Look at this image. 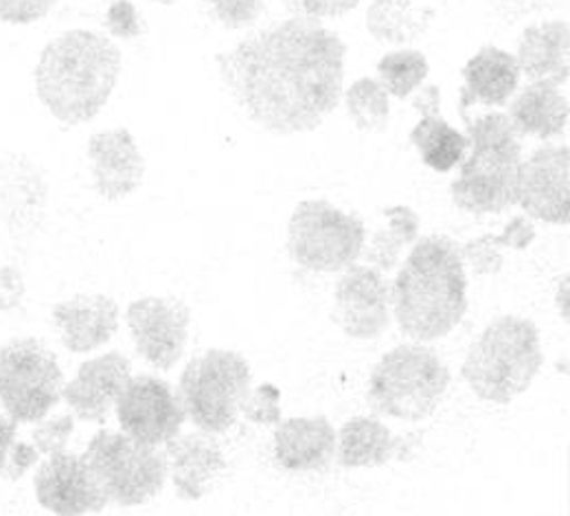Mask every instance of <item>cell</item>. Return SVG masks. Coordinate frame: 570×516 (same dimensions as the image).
Segmentation results:
<instances>
[{
	"mask_svg": "<svg viewBox=\"0 0 570 516\" xmlns=\"http://www.w3.org/2000/svg\"><path fill=\"white\" fill-rule=\"evenodd\" d=\"M347 45L318 20L289 18L217 53L215 65L239 110L273 135L316 130L345 88Z\"/></svg>",
	"mask_w": 570,
	"mask_h": 516,
	"instance_id": "obj_1",
	"label": "cell"
},
{
	"mask_svg": "<svg viewBox=\"0 0 570 516\" xmlns=\"http://www.w3.org/2000/svg\"><path fill=\"white\" fill-rule=\"evenodd\" d=\"M119 75L121 51L110 38L72 29L42 49L33 71L36 95L60 124L79 126L104 110Z\"/></svg>",
	"mask_w": 570,
	"mask_h": 516,
	"instance_id": "obj_2",
	"label": "cell"
},
{
	"mask_svg": "<svg viewBox=\"0 0 570 516\" xmlns=\"http://www.w3.org/2000/svg\"><path fill=\"white\" fill-rule=\"evenodd\" d=\"M393 310L402 332L415 341L450 334L468 312L461 244L448 235L417 240L393 282Z\"/></svg>",
	"mask_w": 570,
	"mask_h": 516,
	"instance_id": "obj_3",
	"label": "cell"
},
{
	"mask_svg": "<svg viewBox=\"0 0 570 516\" xmlns=\"http://www.w3.org/2000/svg\"><path fill=\"white\" fill-rule=\"evenodd\" d=\"M468 128L470 154L459 163L461 172L450 185L452 203L468 214H504L515 205L518 169L522 163L520 135L504 113H490L470 119L461 113Z\"/></svg>",
	"mask_w": 570,
	"mask_h": 516,
	"instance_id": "obj_4",
	"label": "cell"
},
{
	"mask_svg": "<svg viewBox=\"0 0 570 516\" xmlns=\"http://www.w3.org/2000/svg\"><path fill=\"white\" fill-rule=\"evenodd\" d=\"M542 363L544 357L535 323L507 314L488 325L470 348L461 373L481 400L509 405L531 387Z\"/></svg>",
	"mask_w": 570,
	"mask_h": 516,
	"instance_id": "obj_5",
	"label": "cell"
},
{
	"mask_svg": "<svg viewBox=\"0 0 570 516\" xmlns=\"http://www.w3.org/2000/svg\"><path fill=\"white\" fill-rule=\"evenodd\" d=\"M450 384V371L434 350L400 345L382 357L368 378V405L375 413L420 422L441 405Z\"/></svg>",
	"mask_w": 570,
	"mask_h": 516,
	"instance_id": "obj_6",
	"label": "cell"
},
{
	"mask_svg": "<svg viewBox=\"0 0 570 516\" xmlns=\"http://www.w3.org/2000/svg\"><path fill=\"white\" fill-rule=\"evenodd\" d=\"M250 366L230 350H209L189 361L180 376V400L185 413L205 434L228 431L250 393Z\"/></svg>",
	"mask_w": 570,
	"mask_h": 516,
	"instance_id": "obj_7",
	"label": "cell"
},
{
	"mask_svg": "<svg viewBox=\"0 0 570 516\" xmlns=\"http://www.w3.org/2000/svg\"><path fill=\"white\" fill-rule=\"evenodd\" d=\"M366 244L364 222L327 201H303L287 224L289 257L314 273H338L356 264Z\"/></svg>",
	"mask_w": 570,
	"mask_h": 516,
	"instance_id": "obj_8",
	"label": "cell"
},
{
	"mask_svg": "<svg viewBox=\"0 0 570 516\" xmlns=\"http://www.w3.org/2000/svg\"><path fill=\"white\" fill-rule=\"evenodd\" d=\"M108 502L132 508L154 499L167 481V457L124 434L99 431L83 452Z\"/></svg>",
	"mask_w": 570,
	"mask_h": 516,
	"instance_id": "obj_9",
	"label": "cell"
},
{
	"mask_svg": "<svg viewBox=\"0 0 570 516\" xmlns=\"http://www.w3.org/2000/svg\"><path fill=\"white\" fill-rule=\"evenodd\" d=\"M65 373L56 354L38 339H13L0 350V405L11 420H45L62 400Z\"/></svg>",
	"mask_w": 570,
	"mask_h": 516,
	"instance_id": "obj_10",
	"label": "cell"
},
{
	"mask_svg": "<svg viewBox=\"0 0 570 516\" xmlns=\"http://www.w3.org/2000/svg\"><path fill=\"white\" fill-rule=\"evenodd\" d=\"M115 409L124 434L149 446L174 440L187 418L180 393L156 376L130 378Z\"/></svg>",
	"mask_w": 570,
	"mask_h": 516,
	"instance_id": "obj_11",
	"label": "cell"
},
{
	"mask_svg": "<svg viewBox=\"0 0 570 516\" xmlns=\"http://www.w3.org/2000/svg\"><path fill=\"white\" fill-rule=\"evenodd\" d=\"M126 323L137 352L156 369H171L185 354L191 310L174 296H142L128 305Z\"/></svg>",
	"mask_w": 570,
	"mask_h": 516,
	"instance_id": "obj_12",
	"label": "cell"
},
{
	"mask_svg": "<svg viewBox=\"0 0 570 516\" xmlns=\"http://www.w3.org/2000/svg\"><path fill=\"white\" fill-rule=\"evenodd\" d=\"M515 205L533 221L569 226V146H544L520 163Z\"/></svg>",
	"mask_w": 570,
	"mask_h": 516,
	"instance_id": "obj_13",
	"label": "cell"
},
{
	"mask_svg": "<svg viewBox=\"0 0 570 516\" xmlns=\"http://www.w3.org/2000/svg\"><path fill=\"white\" fill-rule=\"evenodd\" d=\"M393 284L384 280V273L364 264L350 266L334 291V321L341 330L357 339H380L391 325Z\"/></svg>",
	"mask_w": 570,
	"mask_h": 516,
	"instance_id": "obj_14",
	"label": "cell"
},
{
	"mask_svg": "<svg viewBox=\"0 0 570 516\" xmlns=\"http://www.w3.org/2000/svg\"><path fill=\"white\" fill-rule=\"evenodd\" d=\"M33 488L38 504L53 515H99L108 506L86 457L69 450L53 452L38 468Z\"/></svg>",
	"mask_w": 570,
	"mask_h": 516,
	"instance_id": "obj_15",
	"label": "cell"
},
{
	"mask_svg": "<svg viewBox=\"0 0 570 516\" xmlns=\"http://www.w3.org/2000/svg\"><path fill=\"white\" fill-rule=\"evenodd\" d=\"M95 192L110 203L132 196L145 178V158L128 128L95 133L88 139Z\"/></svg>",
	"mask_w": 570,
	"mask_h": 516,
	"instance_id": "obj_16",
	"label": "cell"
},
{
	"mask_svg": "<svg viewBox=\"0 0 570 516\" xmlns=\"http://www.w3.org/2000/svg\"><path fill=\"white\" fill-rule=\"evenodd\" d=\"M132 363L121 352H108L86 361L75 380L65 384L62 398L81 422L104 425L115 409L124 387L132 378Z\"/></svg>",
	"mask_w": 570,
	"mask_h": 516,
	"instance_id": "obj_17",
	"label": "cell"
},
{
	"mask_svg": "<svg viewBox=\"0 0 570 516\" xmlns=\"http://www.w3.org/2000/svg\"><path fill=\"white\" fill-rule=\"evenodd\" d=\"M165 446L176 495L185 502H198L209 495L215 479L226 470L224 452L212 434H178Z\"/></svg>",
	"mask_w": 570,
	"mask_h": 516,
	"instance_id": "obj_18",
	"label": "cell"
},
{
	"mask_svg": "<svg viewBox=\"0 0 570 516\" xmlns=\"http://www.w3.org/2000/svg\"><path fill=\"white\" fill-rule=\"evenodd\" d=\"M51 317L62 330V345L72 354L99 350L119 330V305L112 296H71L60 301Z\"/></svg>",
	"mask_w": 570,
	"mask_h": 516,
	"instance_id": "obj_19",
	"label": "cell"
},
{
	"mask_svg": "<svg viewBox=\"0 0 570 516\" xmlns=\"http://www.w3.org/2000/svg\"><path fill=\"white\" fill-rule=\"evenodd\" d=\"M413 108L422 113V121L411 130V144L417 148L424 165L430 169L439 174L452 172L465 158L468 137L441 117L439 86H424L415 95Z\"/></svg>",
	"mask_w": 570,
	"mask_h": 516,
	"instance_id": "obj_20",
	"label": "cell"
},
{
	"mask_svg": "<svg viewBox=\"0 0 570 516\" xmlns=\"http://www.w3.org/2000/svg\"><path fill=\"white\" fill-rule=\"evenodd\" d=\"M336 455V431L323 416L289 418L275 431V461L287 473L325 470Z\"/></svg>",
	"mask_w": 570,
	"mask_h": 516,
	"instance_id": "obj_21",
	"label": "cell"
},
{
	"mask_svg": "<svg viewBox=\"0 0 570 516\" xmlns=\"http://www.w3.org/2000/svg\"><path fill=\"white\" fill-rule=\"evenodd\" d=\"M515 62L531 81L549 79L558 86L570 77L569 20H544L522 31Z\"/></svg>",
	"mask_w": 570,
	"mask_h": 516,
	"instance_id": "obj_22",
	"label": "cell"
},
{
	"mask_svg": "<svg viewBox=\"0 0 570 516\" xmlns=\"http://www.w3.org/2000/svg\"><path fill=\"white\" fill-rule=\"evenodd\" d=\"M509 121L520 137L556 139L569 128V97L549 79L531 81L509 106Z\"/></svg>",
	"mask_w": 570,
	"mask_h": 516,
	"instance_id": "obj_23",
	"label": "cell"
},
{
	"mask_svg": "<svg viewBox=\"0 0 570 516\" xmlns=\"http://www.w3.org/2000/svg\"><path fill=\"white\" fill-rule=\"evenodd\" d=\"M465 86L461 88L459 110L468 113L470 106H504L520 86V67L515 56L499 47H483L465 67Z\"/></svg>",
	"mask_w": 570,
	"mask_h": 516,
	"instance_id": "obj_24",
	"label": "cell"
},
{
	"mask_svg": "<svg viewBox=\"0 0 570 516\" xmlns=\"http://www.w3.org/2000/svg\"><path fill=\"white\" fill-rule=\"evenodd\" d=\"M402 452V438H395L377 418H352L336 436V457L343 468L384 466Z\"/></svg>",
	"mask_w": 570,
	"mask_h": 516,
	"instance_id": "obj_25",
	"label": "cell"
},
{
	"mask_svg": "<svg viewBox=\"0 0 570 516\" xmlns=\"http://www.w3.org/2000/svg\"><path fill=\"white\" fill-rule=\"evenodd\" d=\"M434 9H417L415 0H373L366 9V29L382 45H411L422 38Z\"/></svg>",
	"mask_w": 570,
	"mask_h": 516,
	"instance_id": "obj_26",
	"label": "cell"
},
{
	"mask_svg": "<svg viewBox=\"0 0 570 516\" xmlns=\"http://www.w3.org/2000/svg\"><path fill=\"white\" fill-rule=\"evenodd\" d=\"M386 226L377 228L366 249H362L364 262L380 273L397 269L402 253L420 240V216L406 205H395L382 210Z\"/></svg>",
	"mask_w": 570,
	"mask_h": 516,
	"instance_id": "obj_27",
	"label": "cell"
},
{
	"mask_svg": "<svg viewBox=\"0 0 570 516\" xmlns=\"http://www.w3.org/2000/svg\"><path fill=\"white\" fill-rule=\"evenodd\" d=\"M535 240V226L524 216H515L504 226L500 235H481L476 240H470L468 244H461V257L463 264H470L476 275H497L504 266L502 249L522 251Z\"/></svg>",
	"mask_w": 570,
	"mask_h": 516,
	"instance_id": "obj_28",
	"label": "cell"
},
{
	"mask_svg": "<svg viewBox=\"0 0 570 516\" xmlns=\"http://www.w3.org/2000/svg\"><path fill=\"white\" fill-rule=\"evenodd\" d=\"M347 115L362 133H382L389 128L391 104L382 81L373 77H360L345 95Z\"/></svg>",
	"mask_w": 570,
	"mask_h": 516,
	"instance_id": "obj_29",
	"label": "cell"
},
{
	"mask_svg": "<svg viewBox=\"0 0 570 516\" xmlns=\"http://www.w3.org/2000/svg\"><path fill=\"white\" fill-rule=\"evenodd\" d=\"M428 71H430V65L426 56L413 49L386 53L377 62L382 86L386 88V93H391L397 99L411 97L426 81Z\"/></svg>",
	"mask_w": 570,
	"mask_h": 516,
	"instance_id": "obj_30",
	"label": "cell"
},
{
	"mask_svg": "<svg viewBox=\"0 0 570 516\" xmlns=\"http://www.w3.org/2000/svg\"><path fill=\"white\" fill-rule=\"evenodd\" d=\"M205 2L215 20L230 31L255 25L266 11V0H205Z\"/></svg>",
	"mask_w": 570,
	"mask_h": 516,
	"instance_id": "obj_31",
	"label": "cell"
},
{
	"mask_svg": "<svg viewBox=\"0 0 570 516\" xmlns=\"http://www.w3.org/2000/svg\"><path fill=\"white\" fill-rule=\"evenodd\" d=\"M279 400H282V391L275 384L266 382L246 396L239 413H244V418L253 425H279L282 422Z\"/></svg>",
	"mask_w": 570,
	"mask_h": 516,
	"instance_id": "obj_32",
	"label": "cell"
},
{
	"mask_svg": "<svg viewBox=\"0 0 570 516\" xmlns=\"http://www.w3.org/2000/svg\"><path fill=\"white\" fill-rule=\"evenodd\" d=\"M72 431H75L72 416H58L51 420H40V425L31 434V444L38 448L40 455H53V452L67 450Z\"/></svg>",
	"mask_w": 570,
	"mask_h": 516,
	"instance_id": "obj_33",
	"label": "cell"
},
{
	"mask_svg": "<svg viewBox=\"0 0 570 516\" xmlns=\"http://www.w3.org/2000/svg\"><path fill=\"white\" fill-rule=\"evenodd\" d=\"M362 0H284L285 9L296 18H343L354 11Z\"/></svg>",
	"mask_w": 570,
	"mask_h": 516,
	"instance_id": "obj_34",
	"label": "cell"
},
{
	"mask_svg": "<svg viewBox=\"0 0 570 516\" xmlns=\"http://www.w3.org/2000/svg\"><path fill=\"white\" fill-rule=\"evenodd\" d=\"M58 0H0V22L31 25L51 13Z\"/></svg>",
	"mask_w": 570,
	"mask_h": 516,
	"instance_id": "obj_35",
	"label": "cell"
},
{
	"mask_svg": "<svg viewBox=\"0 0 570 516\" xmlns=\"http://www.w3.org/2000/svg\"><path fill=\"white\" fill-rule=\"evenodd\" d=\"M106 25H108L110 33H115L117 38H135L141 31L137 9L128 0H119L110 7Z\"/></svg>",
	"mask_w": 570,
	"mask_h": 516,
	"instance_id": "obj_36",
	"label": "cell"
},
{
	"mask_svg": "<svg viewBox=\"0 0 570 516\" xmlns=\"http://www.w3.org/2000/svg\"><path fill=\"white\" fill-rule=\"evenodd\" d=\"M40 461V452L38 448L31 442H13L11 450H9V457H7V464L4 468L0 470V475L4 479H20L22 475H27L36 464Z\"/></svg>",
	"mask_w": 570,
	"mask_h": 516,
	"instance_id": "obj_37",
	"label": "cell"
},
{
	"mask_svg": "<svg viewBox=\"0 0 570 516\" xmlns=\"http://www.w3.org/2000/svg\"><path fill=\"white\" fill-rule=\"evenodd\" d=\"M2 286H0V310H7V308H13L20 296H22V278L16 269H2Z\"/></svg>",
	"mask_w": 570,
	"mask_h": 516,
	"instance_id": "obj_38",
	"label": "cell"
},
{
	"mask_svg": "<svg viewBox=\"0 0 570 516\" xmlns=\"http://www.w3.org/2000/svg\"><path fill=\"white\" fill-rule=\"evenodd\" d=\"M16 431H18V422L11 418H0V470L7 464L9 450L16 442Z\"/></svg>",
	"mask_w": 570,
	"mask_h": 516,
	"instance_id": "obj_39",
	"label": "cell"
},
{
	"mask_svg": "<svg viewBox=\"0 0 570 516\" xmlns=\"http://www.w3.org/2000/svg\"><path fill=\"white\" fill-rule=\"evenodd\" d=\"M558 303H560V310H562V319L569 323V275H564V280L560 284Z\"/></svg>",
	"mask_w": 570,
	"mask_h": 516,
	"instance_id": "obj_40",
	"label": "cell"
},
{
	"mask_svg": "<svg viewBox=\"0 0 570 516\" xmlns=\"http://www.w3.org/2000/svg\"><path fill=\"white\" fill-rule=\"evenodd\" d=\"M151 2H158V4H174V2H178V0H151Z\"/></svg>",
	"mask_w": 570,
	"mask_h": 516,
	"instance_id": "obj_41",
	"label": "cell"
}]
</instances>
